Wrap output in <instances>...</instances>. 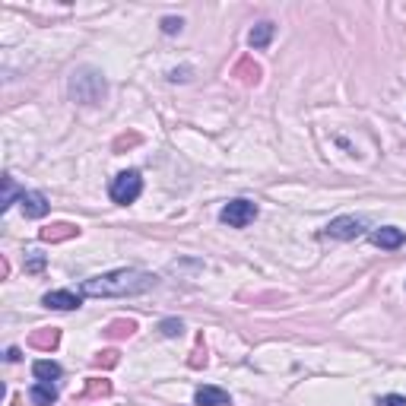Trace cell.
Segmentation results:
<instances>
[{
	"label": "cell",
	"mask_w": 406,
	"mask_h": 406,
	"mask_svg": "<svg viewBox=\"0 0 406 406\" xmlns=\"http://www.w3.org/2000/svg\"><path fill=\"white\" fill-rule=\"evenodd\" d=\"M156 286V276L146 273V270H111V273L102 276H89L83 280V295L89 298H127V295H143Z\"/></svg>",
	"instance_id": "cell-1"
},
{
	"label": "cell",
	"mask_w": 406,
	"mask_h": 406,
	"mask_svg": "<svg viewBox=\"0 0 406 406\" xmlns=\"http://www.w3.org/2000/svg\"><path fill=\"white\" fill-rule=\"evenodd\" d=\"M108 194L115 203H133L140 194H143V178H140V172H121V175L111 178Z\"/></svg>",
	"instance_id": "cell-2"
},
{
	"label": "cell",
	"mask_w": 406,
	"mask_h": 406,
	"mask_svg": "<svg viewBox=\"0 0 406 406\" xmlns=\"http://www.w3.org/2000/svg\"><path fill=\"white\" fill-rule=\"evenodd\" d=\"M219 219H223L229 229H245V225H251L254 219H258V206L251 201H229L223 206V213H219Z\"/></svg>",
	"instance_id": "cell-3"
},
{
	"label": "cell",
	"mask_w": 406,
	"mask_h": 406,
	"mask_svg": "<svg viewBox=\"0 0 406 406\" xmlns=\"http://www.w3.org/2000/svg\"><path fill=\"white\" fill-rule=\"evenodd\" d=\"M365 219L362 216H340V219H330V225H327V235L330 238H359L362 232H365Z\"/></svg>",
	"instance_id": "cell-4"
},
{
	"label": "cell",
	"mask_w": 406,
	"mask_h": 406,
	"mask_svg": "<svg viewBox=\"0 0 406 406\" xmlns=\"http://www.w3.org/2000/svg\"><path fill=\"white\" fill-rule=\"evenodd\" d=\"M41 305H45V308H54V311H73L83 305V295H76V292H70V289H54V292H45Z\"/></svg>",
	"instance_id": "cell-5"
},
{
	"label": "cell",
	"mask_w": 406,
	"mask_h": 406,
	"mask_svg": "<svg viewBox=\"0 0 406 406\" xmlns=\"http://www.w3.org/2000/svg\"><path fill=\"white\" fill-rule=\"evenodd\" d=\"M194 403H197V406H229V403H232V397L225 394L223 387H213V384H203V387H197Z\"/></svg>",
	"instance_id": "cell-6"
},
{
	"label": "cell",
	"mask_w": 406,
	"mask_h": 406,
	"mask_svg": "<svg viewBox=\"0 0 406 406\" xmlns=\"http://www.w3.org/2000/svg\"><path fill=\"white\" fill-rule=\"evenodd\" d=\"M19 203H23V210L29 219H41L48 213V201H45V194H39V191H23Z\"/></svg>",
	"instance_id": "cell-7"
},
{
	"label": "cell",
	"mask_w": 406,
	"mask_h": 406,
	"mask_svg": "<svg viewBox=\"0 0 406 406\" xmlns=\"http://www.w3.org/2000/svg\"><path fill=\"white\" fill-rule=\"evenodd\" d=\"M372 241L377 248H387V251H394V248H400L406 241L403 229H394V225H384V229H375L372 232Z\"/></svg>",
	"instance_id": "cell-8"
},
{
	"label": "cell",
	"mask_w": 406,
	"mask_h": 406,
	"mask_svg": "<svg viewBox=\"0 0 406 406\" xmlns=\"http://www.w3.org/2000/svg\"><path fill=\"white\" fill-rule=\"evenodd\" d=\"M29 397H32V403H39V406H51V403H58V387H54L51 381H39V384H32Z\"/></svg>",
	"instance_id": "cell-9"
},
{
	"label": "cell",
	"mask_w": 406,
	"mask_h": 406,
	"mask_svg": "<svg viewBox=\"0 0 406 406\" xmlns=\"http://www.w3.org/2000/svg\"><path fill=\"white\" fill-rule=\"evenodd\" d=\"M80 229L70 223H58V225H48V229H41V241H67V238H76Z\"/></svg>",
	"instance_id": "cell-10"
},
{
	"label": "cell",
	"mask_w": 406,
	"mask_h": 406,
	"mask_svg": "<svg viewBox=\"0 0 406 406\" xmlns=\"http://www.w3.org/2000/svg\"><path fill=\"white\" fill-rule=\"evenodd\" d=\"M32 375L39 381H54V377H61V365L51 359H39V362H32Z\"/></svg>",
	"instance_id": "cell-11"
},
{
	"label": "cell",
	"mask_w": 406,
	"mask_h": 406,
	"mask_svg": "<svg viewBox=\"0 0 406 406\" xmlns=\"http://www.w3.org/2000/svg\"><path fill=\"white\" fill-rule=\"evenodd\" d=\"M270 39H273V23H258L251 29V35H248V41H251V48H267L270 45Z\"/></svg>",
	"instance_id": "cell-12"
},
{
	"label": "cell",
	"mask_w": 406,
	"mask_h": 406,
	"mask_svg": "<svg viewBox=\"0 0 406 406\" xmlns=\"http://www.w3.org/2000/svg\"><path fill=\"white\" fill-rule=\"evenodd\" d=\"M16 197H23V191H16V184H13V178L6 175V178H4V201H0V210H10Z\"/></svg>",
	"instance_id": "cell-13"
},
{
	"label": "cell",
	"mask_w": 406,
	"mask_h": 406,
	"mask_svg": "<svg viewBox=\"0 0 406 406\" xmlns=\"http://www.w3.org/2000/svg\"><path fill=\"white\" fill-rule=\"evenodd\" d=\"M133 330H137V324H133V320H118V324L111 327V333H115V337H124V333L131 337Z\"/></svg>",
	"instance_id": "cell-14"
},
{
	"label": "cell",
	"mask_w": 406,
	"mask_h": 406,
	"mask_svg": "<svg viewBox=\"0 0 406 406\" xmlns=\"http://www.w3.org/2000/svg\"><path fill=\"white\" fill-rule=\"evenodd\" d=\"M377 406H406V397H400V394H384V397H377Z\"/></svg>",
	"instance_id": "cell-15"
},
{
	"label": "cell",
	"mask_w": 406,
	"mask_h": 406,
	"mask_svg": "<svg viewBox=\"0 0 406 406\" xmlns=\"http://www.w3.org/2000/svg\"><path fill=\"white\" fill-rule=\"evenodd\" d=\"M32 343H35V346H54V343H58V330L39 333V337H32Z\"/></svg>",
	"instance_id": "cell-16"
},
{
	"label": "cell",
	"mask_w": 406,
	"mask_h": 406,
	"mask_svg": "<svg viewBox=\"0 0 406 406\" xmlns=\"http://www.w3.org/2000/svg\"><path fill=\"white\" fill-rule=\"evenodd\" d=\"M162 32H168V35H175V32H181V19H175V16H168V19H162Z\"/></svg>",
	"instance_id": "cell-17"
},
{
	"label": "cell",
	"mask_w": 406,
	"mask_h": 406,
	"mask_svg": "<svg viewBox=\"0 0 406 406\" xmlns=\"http://www.w3.org/2000/svg\"><path fill=\"white\" fill-rule=\"evenodd\" d=\"M41 267H45V258H41V254H32L29 263H26V273H39Z\"/></svg>",
	"instance_id": "cell-18"
},
{
	"label": "cell",
	"mask_w": 406,
	"mask_h": 406,
	"mask_svg": "<svg viewBox=\"0 0 406 406\" xmlns=\"http://www.w3.org/2000/svg\"><path fill=\"white\" fill-rule=\"evenodd\" d=\"M162 333H166V337L181 333V320H162Z\"/></svg>",
	"instance_id": "cell-19"
}]
</instances>
